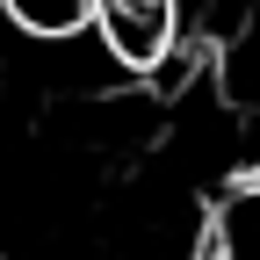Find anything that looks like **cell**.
Masks as SVG:
<instances>
[{"instance_id":"cell-3","label":"cell","mask_w":260,"mask_h":260,"mask_svg":"<svg viewBox=\"0 0 260 260\" xmlns=\"http://www.w3.org/2000/svg\"><path fill=\"white\" fill-rule=\"evenodd\" d=\"M0 260H8V253H0Z\"/></svg>"},{"instance_id":"cell-1","label":"cell","mask_w":260,"mask_h":260,"mask_svg":"<svg viewBox=\"0 0 260 260\" xmlns=\"http://www.w3.org/2000/svg\"><path fill=\"white\" fill-rule=\"evenodd\" d=\"M94 37L130 80H167L188 58L195 29L181 0H94Z\"/></svg>"},{"instance_id":"cell-2","label":"cell","mask_w":260,"mask_h":260,"mask_svg":"<svg viewBox=\"0 0 260 260\" xmlns=\"http://www.w3.org/2000/svg\"><path fill=\"white\" fill-rule=\"evenodd\" d=\"M0 22H15L22 37H87L94 29V0H0Z\"/></svg>"}]
</instances>
